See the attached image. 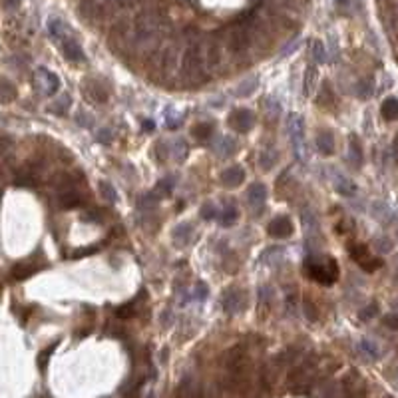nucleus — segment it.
<instances>
[{
    "label": "nucleus",
    "mask_w": 398,
    "mask_h": 398,
    "mask_svg": "<svg viewBox=\"0 0 398 398\" xmlns=\"http://www.w3.org/2000/svg\"><path fill=\"white\" fill-rule=\"evenodd\" d=\"M305 275L320 285H333L339 279V267L337 261L330 257H318L313 255L305 261Z\"/></svg>",
    "instance_id": "obj_1"
},
{
    "label": "nucleus",
    "mask_w": 398,
    "mask_h": 398,
    "mask_svg": "<svg viewBox=\"0 0 398 398\" xmlns=\"http://www.w3.org/2000/svg\"><path fill=\"white\" fill-rule=\"evenodd\" d=\"M287 129H289V136H291V144H293V152L297 159L305 161L307 159V146H305V125H303V119L297 114H291L289 116V123H287Z\"/></svg>",
    "instance_id": "obj_2"
},
{
    "label": "nucleus",
    "mask_w": 398,
    "mask_h": 398,
    "mask_svg": "<svg viewBox=\"0 0 398 398\" xmlns=\"http://www.w3.org/2000/svg\"><path fill=\"white\" fill-rule=\"evenodd\" d=\"M201 52H199V48L195 44H191V46H187L185 48V52H183V56H181V68H183V74L187 76V78H193L195 74H199V70H201Z\"/></svg>",
    "instance_id": "obj_3"
},
{
    "label": "nucleus",
    "mask_w": 398,
    "mask_h": 398,
    "mask_svg": "<svg viewBox=\"0 0 398 398\" xmlns=\"http://www.w3.org/2000/svg\"><path fill=\"white\" fill-rule=\"evenodd\" d=\"M245 303H247V297H245V291L239 289V287H231L225 291L223 295V309L229 313V315H237L245 309Z\"/></svg>",
    "instance_id": "obj_4"
},
{
    "label": "nucleus",
    "mask_w": 398,
    "mask_h": 398,
    "mask_svg": "<svg viewBox=\"0 0 398 398\" xmlns=\"http://www.w3.org/2000/svg\"><path fill=\"white\" fill-rule=\"evenodd\" d=\"M255 123V116L251 110H245V108H237L229 114V125L237 131V134H247Z\"/></svg>",
    "instance_id": "obj_5"
},
{
    "label": "nucleus",
    "mask_w": 398,
    "mask_h": 398,
    "mask_svg": "<svg viewBox=\"0 0 398 398\" xmlns=\"http://www.w3.org/2000/svg\"><path fill=\"white\" fill-rule=\"evenodd\" d=\"M36 84L44 90L46 96H52V94H56L60 90V80L48 68H38L36 70Z\"/></svg>",
    "instance_id": "obj_6"
},
{
    "label": "nucleus",
    "mask_w": 398,
    "mask_h": 398,
    "mask_svg": "<svg viewBox=\"0 0 398 398\" xmlns=\"http://www.w3.org/2000/svg\"><path fill=\"white\" fill-rule=\"evenodd\" d=\"M84 94L94 104H106L108 102V92L98 80H86L84 82Z\"/></svg>",
    "instance_id": "obj_7"
},
{
    "label": "nucleus",
    "mask_w": 398,
    "mask_h": 398,
    "mask_svg": "<svg viewBox=\"0 0 398 398\" xmlns=\"http://www.w3.org/2000/svg\"><path fill=\"white\" fill-rule=\"evenodd\" d=\"M249 42H251L249 32H247L243 26H237V28L231 32L229 42H227L229 52H233V54H241V52H245V50L249 48Z\"/></svg>",
    "instance_id": "obj_8"
},
{
    "label": "nucleus",
    "mask_w": 398,
    "mask_h": 398,
    "mask_svg": "<svg viewBox=\"0 0 398 398\" xmlns=\"http://www.w3.org/2000/svg\"><path fill=\"white\" fill-rule=\"evenodd\" d=\"M267 231L273 235V237H281V239H287L293 235V231H295V227H293V221L289 219V217H285V215H281V217H275L271 223H269V227H267Z\"/></svg>",
    "instance_id": "obj_9"
},
{
    "label": "nucleus",
    "mask_w": 398,
    "mask_h": 398,
    "mask_svg": "<svg viewBox=\"0 0 398 398\" xmlns=\"http://www.w3.org/2000/svg\"><path fill=\"white\" fill-rule=\"evenodd\" d=\"M219 179H221V183L225 187H237V185H241L245 181V169L241 165H231V167L221 171Z\"/></svg>",
    "instance_id": "obj_10"
},
{
    "label": "nucleus",
    "mask_w": 398,
    "mask_h": 398,
    "mask_svg": "<svg viewBox=\"0 0 398 398\" xmlns=\"http://www.w3.org/2000/svg\"><path fill=\"white\" fill-rule=\"evenodd\" d=\"M60 42H62V52H64V56L68 60H72V62H82L84 60V50H82L78 40L72 38V36H66Z\"/></svg>",
    "instance_id": "obj_11"
},
{
    "label": "nucleus",
    "mask_w": 398,
    "mask_h": 398,
    "mask_svg": "<svg viewBox=\"0 0 398 398\" xmlns=\"http://www.w3.org/2000/svg\"><path fill=\"white\" fill-rule=\"evenodd\" d=\"M247 199H249V205H251L253 209L259 211V209L263 207L265 199H267V189H265V185H263V183H253V185H249Z\"/></svg>",
    "instance_id": "obj_12"
},
{
    "label": "nucleus",
    "mask_w": 398,
    "mask_h": 398,
    "mask_svg": "<svg viewBox=\"0 0 398 398\" xmlns=\"http://www.w3.org/2000/svg\"><path fill=\"white\" fill-rule=\"evenodd\" d=\"M173 243L177 245V247H185V245H189L191 243V239H193V225L191 223H179L175 229H173Z\"/></svg>",
    "instance_id": "obj_13"
},
{
    "label": "nucleus",
    "mask_w": 398,
    "mask_h": 398,
    "mask_svg": "<svg viewBox=\"0 0 398 398\" xmlns=\"http://www.w3.org/2000/svg\"><path fill=\"white\" fill-rule=\"evenodd\" d=\"M38 271V267L36 265H32V263H16L14 267H12V271H10V275L14 281H24V279L32 277L34 273Z\"/></svg>",
    "instance_id": "obj_14"
},
{
    "label": "nucleus",
    "mask_w": 398,
    "mask_h": 398,
    "mask_svg": "<svg viewBox=\"0 0 398 398\" xmlns=\"http://www.w3.org/2000/svg\"><path fill=\"white\" fill-rule=\"evenodd\" d=\"M48 32H50V36L56 40H64L68 36V26L64 24V20L62 18H56V16H52L50 20H48Z\"/></svg>",
    "instance_id": "obj_15"
},
{
    "label": "nucleus",
    "mask_w": 398,
    "mask_h": 398,
    "mask_svg": "<svg viewBox=\"0 0 398 398\" xmlns=\"http://www.w3.org/2000/svg\"><path fill=\"white\" fill-rule=\"evenodd\" d=\"M16 86L8 78H0V104H10L16 100Z\"/></svg>",
    "instance_id": "obj_16"
},
{
    "label": "nucleus",
    "mask_w": 398,
    "mask_h": 398,
    "mask_svg": "<svg viewBox=\"0 0 398 398\" xmlns=\"http://www.w3.org/2000/svg\"><path fill=\"white\" fill-rule=\"evenodd\" d=\"M82 195L76 193V191H62L60 195H58V205L62 207V209H76L82 205Z\"/></svg>",
    "instance_id": "obj_17"
},
{
    "label": "nucleus",
    "mask_w": 398,
    "mask_h": 398,
    "mask_svg": "<svg viewBox=\"0 0 398 398\" xmlns=\"http://www.w3.org/2000/svg\"><path fill=\"white\" fill-rule=\"evenodd\" d=\"M187 152H189V148H187L185 140L175 138V140L169 142V154H171V158L175 159V161H183V159L187 158Z\"/></svg>",
    "instance_id": "obj_18"
},
{
    "label": "nucleus",
    "mask_w": 398,
    "mask_h": 398,
    "mask_svg": "<svg viewBox=\"0 0 398 398\" xmlns=\"http://www.w3.org/2000/svg\"><path fill=\"white\" fill-rule=\"evenodd\" d=\"M235 150H237L235 140L225 138V136H221V138L217 140V144H215V152H217V156H219V158H229Z\"/></svg>",
    "instance_id": "obj_19"
},
{
    "label": "nucleus",
    "mask_w": 398,
    "mask_h": 398,
    "mask_svg": "<svg viewBox=\"0 0 398 398\" xmlns=\"http://www.w3.org/2000/svg\"><path fill=\"white\" fill-rule=\"evenodd\" d=\"M257 86H259V78L257 76H249V78H245L241 84H239L237 88H235V96L237 98H245V96H251L255 90H257Z\"/></svg>",
    "instance_id": "obj_20"
},
{
    "label": "nucleus",
    "mask_w": 398,
    "mask_h": 398,
    "mask_svg": "<svg viewBox=\"0 0 398 398\" xmlns=\"http://www.w3.org/2000/svg\"><path fill=\"white\" fill-rule=\"evenodd\" d=\"M279 161V152L275 148H269V150H265L263 154H261V158H259V167L263 169V171H269V169H273L275 165H277Z\"/></svg>",
    "instance_id": "obj_21"
},
{
    "label": "nucleus",
    "mask_w": 398,
    "mask_h": 398,
    "mask_svg": "<svg viewBox=\"0 0 398 398\" xmlns=\"http://www.w3.org/2000/svg\"><path fill=\"white\" fill-rule=\"evenodd\" d=\"M70 106H72V98H70L68 94H60V96H58V100L52 104L50 112H52V114H56V116H66V114H68V110H70Z\"/></svg>",
    "instance_id": "obj_22"
},
{
    "label": "nucleus",
    "mask_w": 398,
    "mask_h": 398,
    "mask_svg": "<svg viewBox=\"0 0 398 398\" xmlns=\"http://www.w3.org/2000/svg\"><path fill=\"white\" fill-rule=\"evenodd\" d=\"M380 114H382V118L388 119V121L398 119V100L396 98H386V100L382 102Z\"/></svg>",
    "instance_id": "obj_23"
},
{
    "label": "nucleus",
    "mask_w": 398,
    "mask_h": 398,
    "mask_svg": "<svg viewBox=\"0 0 398 398\" xmlns=\"http://www.w3.org/2000/svg\"><path fill=\"white\" fill-rule=\"evenodd\" d=\"M317 148H318V152H320V154H324V156H330V154L335 152V138H333L330 134H326V131L318 134Z\"/></svg>",
    "instance_id": "obj_24"
},
{
    "label": "nucleus",
    "mask_w": 398,
    "mask_h": 398,
    "mask_svg": "<svg viewBox=\"0 0 398 398\" xmlns=\"http://www.w3.org/2000/svg\"><path fill=\"white\" fill-rule=\"evenodd\" d=\"M239 217V211L235 205H227L221 213H219V225H223V227H231L235 221H237Z\"/></svg>",
    "instance_id": "obj_25"
},
{
    "label": "nucleus",
    "mask_w": 398,
    "mask_h": 398,
    "mask_svg": "<svg viewBox=\"0 0 398 398\" xmlns=\"http://www.w3.org/2000/svg\"><path fill=\"white\" fill-rule=\"evenodd\" d=\"M337 191L341 193V195H355L357 193V185H355V181H351L349 177H343V175H337Z\"/></svg>",
    "instance_id": "obj_26"
},
{
    "label": "nucleus",
    "mask_w": 398,
    "mask_h": 398,
    "mask_svg": "<svg viewBox=\"0 0 398 398\" xmlns=\"http://www.w3.org/2000/svg\"><path fill=\"white\" fill-rule=\"evenodd\" d=\"M213 123H209V121H201V123H195L193 127H191V136L195 138V140H209L211 136H213Z\"/></svg>",
    "instance_id": "obj_27"
},
{
    "label": "nucleus",
    "mask_w": 398,
    "mask_h": 398,
    "mask_svg": "<svg viewBox=\"0 0 398 398\" xmlns=\"http://www.w3.org/2000/svg\"><path fill=\"white\" fill-rule=\"evenodd\" d=\"M372 213H374V217L378 219V221H384V223H388L392 217H394V213L388 209V205L386 203H382V201H376L374 205H372Z\"/></svg>",
    "instance_id": "obj_28"
},
{
    "label": "nucleus",
    "mask_w": 398,
    "mask_h": 398,
    "mask_svg": "<svg viewBox=\"0 0 398 398\" xmlns=\"http://www.w3.org/2000/svg\"><path fill=\"white\" fill-rule=\"evenodd\" d=\"M349 161L353 165H360L362 163V150L358 146L357 138H351V142H349Z\"/></svg>",
    "instance_id": "obj_29"
},
{
    "label": "nucleus",
    "mask_w": 398,
    "mask_h": 398,
    "mask_svg": "<svg viewBox=\"0 0 398 398\" xmlns=\"http://www.w3.org/2000/svg\"><path fill=\"white\" fill-rule=\"evenodd\" d=\"M171 191H173V177H165V179H159L158 181L154 195L156 197H167Z\"/></svg>",
    "instance_id": "obj_30"
},
{
    "label": "nucleus",
    "mask_w": 398,
    "mask_h": 398,
    "mask_svg": "<svg viewBox=\"0 0 398 398\" xmlns=\"http://www.w3.org/2000/svg\"><path fill=\"white\" fill-rule=\"evenodd\" d=\"M360 351H362L368 358L380 357V347H378L374 341H368V339H362V341H360Z\"/></svg>",
    "instance_id": "obj_31"
},
{
    "label": "nucleus",
    "mask_w": 398,
    "mask_h": 398,
    "mask_svg": "<svg viewBox=\"0 0 398 398\" xmlns=\"http://www.w3.org/2000/svg\"><path fill=\"white\" fill-rule=\"evenodd\" d=\"M311 54H313V58H315V62H317V64H322V62L326 60L324 44H322L320 40H315V42H313V46H311Z\"/></svg>",
    "instance_id": "obj_32"
},
{
    "label": "nucleus",
    "mask_w": 398,
    "mask_h": 398,
    "mask_svg": "<svg viewBox=\"0 0 398 398\" xmlns=\"http://www.w3.org/2000/svg\"><path fill=\"white\" fill-rule=\"evenodd\" d=\"M351 257L357 261L358 265H362L370 255H368V249H366L364 245H355V247L351 249Z\"/></svg>",
    "instance_id": "obj_33"
},
{
    "label": "nucleus",
    "mask_w": 398,
    "mask_h": 398,
    "mask_svg": "<svg viewBox=\"0 0 398 398\" xmlns=\"http://www.w3.org/2000/svg\"><path fill=\"white\" fill-rule=\"evenodd\" d=\"M100 193H102V197L106 199V201H116L118 199V193H116L114 185L108 183V181H102L100 183Z\"/></svg>",
    "instance_id": "obj_34"
},
{
    "label": "nucleus",
    "mask_w": 398,
    "mask_h": 398,
    "mask_svg": "<svg viewBox=\"0 0 398 398\" xmlns=\"http://www.w3.org/2000/svg\"><path fill=\"white\" fill-rule=\"evenodd\" d=\"M315 76H317V70L313 66H309L307 72H305V96H311L313 84H315Z\"/></svg>",
    "instance_id": "obj_35"
},
{
    "label": "nucleus",
    "mask_w": 398,
    "mask_h": 398,
    "mask_svg": "<svg viewBox=\"0 0 398 398\" xmlns=\"http://www.w3.org/2000/svg\"><path fill=\"white\" fill-rule=\"evenodd\" d=\"M358 98H362V100H366V98H370V94H372V82L370 80H360L358 82Z\"/></svg>",
    "instance_id": "obj_36"
},
{
    "label": "nucleus",
    "mask_w": 398,
    "mask_h": 398,
    "mask_svg": "<svg viewBox=\"0 0 398 398\" xmlns=\"http://www.w3.org/2000/svg\"><path fill=\"white\" fill-rule=\"evenodd\" d=\"M374 247H376L378 253H388V251H392V241L388 237H376L374 239Z\"/></svg>",
    "instance_id": "obj_37"
},
{
    "label": "nucleus",
    "mask_w": 398,
    "mask_h": 398,
    "mask_svg": "<svg viewBox=\"0 0 398 398\" xmlns=\"http://www.w3.org/2000/svg\"><path fill=\"white\" fill-rule=\"evenodd\" d=\"M199 215H201L203 219H213V217L217 215V209H215V205H213L211 201H207V203H203V205H201Z\"/></svg>",
    "instance_id": "obj_38"
},
{
    "label": "nucleus",
    "mask_w": 398,
    "mask_h": 398,
    "mask_svg": "<svg viewBox=\"0 0 398 398\" xmlns=\"http://www.w3.org/2000/svg\"><path fill=\"white\" fill-rule=\"evenodd\" d=\"M134 313H136V307H134V303H125V305H121L116 309V315L119 318H129L134 317Z\"/></svg>",
    "instance_id": "obj_39"
},
{
    "label": "nucleus",
    "mask_w": 398,
    "mask_h": 398,
    "mask_svg": "<svg viewBox=\"0 0 398 398\" xmlns=\"http://www.w3.org/2000/svg\"><path fill=\"white\" fill-rule=\"evenodd\" d=\"M219 64V48L217 46H211L209 52H207V66L209 68H215Z\"/></svg>",
    "instance_id": "obj_40"
},
{
    "label": "nucleus",
    "mask_w": 398,
    "mask_h": 398,
    "mask_svg": "<svg viewBox=\"0 0 398 398\" xmlns=\"http://www.w3.org/2000/svg\"><path fill=\"white\" fill-rule=\"evenodd\" d=\"M156 195L154 193H144L142 197L138 199V207H142V209H146V207H154L156 205Z\"/></svg>",
    "instance_id": "obj_41"
},
{
    "label": "nucleus",
    "mask_w": 398,
    "mask_h": 398,
    "mask_svg": "<svg viewBox=\"0 0 398 398\" xmlns=\"http://www.w3.org/2000/svg\"><path fill=\"white\" fill-rule=\"evenodd\" d=\"M303 309H305V317L309 318V320H317V307L309 301V299H305V303H303Z\"/></svg>",
    "instance_id": "obj_42"
},
{
    "label": "nucleus",
    "mask_w": 398,
    "mask_h": 398,
    "mask_svg": "<svg viewBox=\"0 0 398 398\" xmlns=\"http://www.w3.org/2000/svg\"><path fill=\"white\" fill-rule=\"evenodd\" d=\"M380 265H382V261H380V259H374V257H368V259H366V261H364V263H362L360 267H362L364 271H368V273H372V271H376V269H378Z\"/></svg>",
    "instance_id": "obj_43"
},
{
    "label": "nucleus",
    "mask_w": 398,
    "mask_h": 398,
    "mask_svg": "<svg viewBox=\"0 0 398 398\" xmlns=\"http://www.w3.org/2000/svg\"><path fill=\"white\" fill-rule=\"evenodd\" d=\"M376 311H378V307L372 303V305H368V307H364L362 311H360V320H370V318L376 315Z\"/></svg>",
    "instance_id": "obj_44"
},
{
    "label": "nucleus",
    "mask_w": 398,
    "mask_h": 398,
    "mask_svg": "<svg viewBox=\"0 0 398 398\" xmlns=\"http://www.w3.org/2000/svg\"><path fill=\"white\" fill-rule=\"evenodd\" d=\"M112 136H114V134H112L110 127H102V129L98 131V140H100L102 144H110V142H112Z\"/></svg>",
    "instance_id": "obj_45"
},
{
    "label": "nucleus",
    "mask_w": 398,
    "mask_h": 398,
    "mask_svg": "<svg viewBox=\"0 0 398 398\" xmlns=\"http://www.w3.org/2000/svg\"><path fill=\"white\" fill-rule=\"evenodd\" d=\"M84 221H92V223H102V217H100V211H98V209H92V211H86V213H84Z\"/></svg>",
    "instance_id": "obj_46"
},
{
    "label": "nucleus",
    "mask_w": 398,
    "mask_h": 398,
    "mask_svg": "<svg viewBox=\"0 0 398 398\" xmlns=\"http://www.w3.org/2000/svg\"><path fill=\"white\" fill-rule=\"evenodd\" d=\"M267 104H269V106H265V110H267L269 118L275 119L277 118V114H279V106L275 104V100H273V98H269V100H267Z\"/></svg>",
    "instance_id": "obj_47"
},
{
    "label": "nucleus",
    "mask_w": 398,
    "mask_h": 398,
    "mask_svg": "<svg viewBox=\"0 0 398 398\" xmlns=\"http://www.w3.org/2000/svg\"><path fill=\"white\" fill-rule=\"evenodd\" d=\"M207 295H209V287L205 285V283H197V287H195V299H207Z\"/></svg>",
    "instance_id": "obj_48"
},
{
    "label": "nucleus",
    "mask_w": 398,
    "mask_h": 398,
    "mask_svg": "<svg viewBox=\"0 0 398 398\" xmlns=\"http://www.w3.org/2000/svg\"><path fill=\"white\" fill-rule=\"evenodd\" d=\"M382 322L388 326V328H392V330H398V315H386V317L382 318Z\"/></svg>",
    "instance_id": "obj_49"
},
{
    "label": "nucleus",
    "mask_w": 398,
    "mask_h": 398,
    "mask_svg": "<svg viewBox=\"0 0 398 398\" xmlns=\"http://www.w3.org/2000/svg\"><path fill=\"white\" fill-rule=\"evenodd\" d=\"M181 125V116H171V118H167L165 121V127L167 129H177Z\"/></svg>",
    "instance_id": "obj_50"
},
{
    "label": "nucleus",
    "mask_w": 398,
    "mask_h": 398,
    "mask_svg": "<svg viewBox=\"0 0 398 398\" xmlns=\"http://www.w3.org/2000/svg\"><path fill=\"white\" fill-rule=\"evenodd\" d=\"M96 249H98V247H84V249H80V251H74L72 257H74V259H80V257L92 255V253H96Z\"/></svg>",
    "instance_id": "obj_51"
},
{
    "label": "nucleus",
    "mask_w": 398,
    "mask_h": 398,
    "mask_svg": "<svg viewBox=\"0 0 398 398\" xmlns=\"http://www.w3.org/2000/svg\"><path fill=\"white\" fill-rule=\"evenodd\" d=\"M12 148V142L8 140V138H0V154H4L6 150H10Z\"/></svg>",
    "instance_id": "obj_52"
},
{
    "label": "nucleus",
    "mask_w": 398,
    "mask_h": 398,
    "mask_svg": "<svg viewBox=\"0 0 398 398\" xmlns=\"http://www.w3.org/2000/svg\"><path fill=\"white\" fill-rule=\"evenodd\" d=\"M142 125H144V129H146V131H154V127H156V123H154L152 119H144V123H142Z\"/></svg>",
    "instance_id": "obj_53"
},
{
    "label": "nucleus",
    "mask_w": 398,
    "mask_h": 398,
    "mask_svg": "<svg viewBox=\"0 0 398 398\" xmlns=\"http://www.w3.org/2000/svg\"><path fill=\"white\" fill-rule=\"evenodd\" d=\"M20 2H22V0H4V6L12 10V8H16V6L20 4Z\"/></svg>",
    "instance_id": "obj_54"
},
{
    "label": "nucleus",
    "mask_w": 398,
    "mask_h": 398,
    "mask_svg": "<svg viewBox=\"0 0 398 398\" xmlns=\"http://www.w3.org/2000/svg\"><path fill=\"white\" fill-rule=\"evenodd\" d=\"M347 2H349V0H335V4H337V6H345Z\"/></svg>",
    "instance_id": "obj_55"
},
{
    "label": "nucleus",
    "mask_w": 398,
    "mask_h": 398,
    "mask_svg": "<svg viewBox=\"0 0 398 398\" xmlns=\"http://www.w3.org/2000/svg\"><path fill=\"white\" fill-rule=\"evenodd\" d=\"M392 309H394V311L398 313V299H394V301H392Z\"/></svg>",
    "instance_id": "obj_56"
},
{
    "label": "nucleus",
    "mask_w": 398,
    "mask_h": 398,
    "mask_svg": "<svg viewBox=\"0 0 398 398\" xmlns=\"http://www.w3.org/2000/svg\"><path fill=\"white\" fill-rule=\"evenodd\" d=\"M396 376H398V370H396Z\"/></svg>",
    "instance_id": "obj_57"
}]
</instances>
